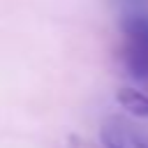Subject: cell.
Here are the masks:
<instances>
[{"instance_id":"cell-2","label":"cell","mask_w":148,"mask_h":148,"mask_svg":"<svg viewBox=\"0 0 148 148\" xmlns=\"http://www.w3.org/2000/svg\"><path fill=\"white\" fill-rule=\"evenodd\" d=\"M116 99H118V104L130 116L141 118V120H148V92L146 90L134 88V86H125V88H118Z\"/></svg>"},{"instance_id":"cell-3","label":"cell","mask_w":148,"mask_h":148,"mask_svg":"<svg viewBox=\"0 0 148 148\" xmlns=\"http://www.w3.org/2000/svg\"><path fill=\"white\" fill-rule=\"evenodd\" d=\"M111 2H116L118 7H123V9H132V7H148V0H111Z\"/></svg>"},{"instance_id":"cell-4","label":"cell","mask_w":148,"mask_h":148,"mask_svg":"<svg viewBox=\"0 0 148 148\" xmlns=\"http://www.w3.org/2000/svg\"><path fill=\"white\" fill-rule=\"evenodd\" d=\"M69 148H99V146H92L90 141H81V139H72L69 141ZM106 148V146H104Z\"/></svg>"},{"instance_id":"cell-1","label":"cell","mask_w":148,"mask_h":148,"mask_svg":"<svg viewBox=\"0 0 148 148\" xmlns=\"http://www.w3.org/2000/svg\"><path fill=\"white\" fill-rule=\"evenodd\" d=\"M120 65L136 81L148 86V7L125 9L120 16Z\"/></svg>"}]
</instances>
